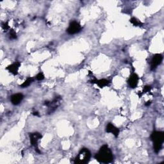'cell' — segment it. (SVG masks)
Here are the masks:
<instances>
[{
    "label": "cell",
    "mask_w": 164,
    "mask_h": 164,
    "mask_svg": "<svg viewBox=\"0 0 164 164\" xmlns=\"http://www.w3.org/2000/svg\"><path fill=\"white\" fill-rule=\"evenodd\" d=\"M139 80V78L136 74L133 73L132 74H131V76H130V78L128 80V84L130 87H131V88H132V89L135 88V87L138 85Z\"/></svg>",
    "instance_id": "obj_7"
},
{
    "label": "cell",
    "mask_w": 164,
    "mask_h": 164,
    "mask_svg": "<svg viewBox=\"0 0 164 164\" xmlns=\"http://www.w3.org/2000/svg\"><path fill=\"white\" fill-rule=\"evenodd\" d=\"M151 139L153 142L154 151L158 153L162 148L164 141V133L162 132H154L151 134Z\"/></svg>",
    "instance_id": "obj_2"
},
{
    "label": "cell",
    "mask_w": 164,
    "mask_h": 164,
    "mask_svg": "<svg viewBox=\"0 0 164 164\" xmlns=\"http://www.w3.org/2000/svg\"><path fill=\"white\" fill-rule=\"evenodd\" d=\"M107 132L112 133L116 137H117L119 133V130L112 123H108L107 126Z\"/></svg>",
    "instance_id": "obj_9"
},
{
    "label": "cell",
    "mask_w": 164,
    "mask_h": 164,
    "mask_svg": "<svg viewBox=\"0 0 164 164\" xmlns=\"http://www.w3.org/2000/svg\"><path fill=\"white\" fill-rule=\"evenodd\" d=\"M44 74L42 73H39L36 76V79L37 80H44Z\"/></svg>",
    "instance_id": "obj_14"
},
{
    "label": "cell",
    "mask_w": 164,
    "mask_h": 164,
    "mask_svg": "<svg viewBox=\"0 0 164 164\" xmlns=\"http://www.w3.org/2000/svg\"><path fill=\"white\" fill-rule=\"evenodd\" d=\"M90 157L91 153L90 151L87 148H83L81 149L78 155L76 156L74 160V163L80 164L87 163L89 162Z\"/></svg>",
    "instance_id": "obj_3"
},
{
    "label": "cell",
    "mask_w": 164,
    "mask_h": 164,
    "mask_svg": "<svg viewBox=\"0 0 164 164\" xmlns=\"http://www.w3.org/2000/svg\"><path fill=\"white\" fill-rule=\"evenodd\" d=\"M10 39H16V37H16V34L15 33V31H10Z\"/></svg>",
    "instance_id": "obj_15"
},
{
    "label": "cell",
    "mask_w": 164,
    "mask_h": 164,
    "mask_svg": "<svg viewBox=\"0 0 164 164\" xmlns=\"http://www.w3.org/2000/svg\"><path fill=\"white\" fill-rule=\"evenodd\" d=\"M21 65V63L19 62H15L12 64H11L7 67V69L8 70V71L14 74H18V71L19 70V68Z\"/></svg>",
    "instance_id": "obj_10"
},
{
    "label": "cell",
    "mask_w": 164,
    "mask_h": 164,
    "mask_svg": "<svg viewBox=\"0 0 164 164\" xmlns=\"http://www.w3.org/2000/svg\"><path fill=\"white\" fill-rule=\"evenodd\" d=\"M24 96L22 94L18 93L11 96V102L14 105H18L23 100Z\"/></svg>",
    "instance_id": "obj_8"
},
{
    "label": "cell",
    "mask_w": 164,
    "mask_h": 164,
    "mask_svg": "<svg viewBox=\"0 0 164 164\" xmlns=\"http://www.w3.org/2000/svg\"><path fill=\"white\" fill-rule=\"evenodd\" d=\"M95 158L100 163H108L113 159L112 152L107 145L103 146L95 156Z\"/></svg>",
    "instance_id": "obj_1"
},
{
    "label": "cell",
    "mask_w": 164,
    "mask_h": 164,
    "mask_svg": "<svg viewBox=\"0 0 164 164\" xmlns=\"http://www.w3.org/2000/svg\"><path fill=\"white\" fill-rule=\"evenodd\" d=\"M150 90H151V87H150L149 86H146V87H144V89L143 92H144V93H146V92H149Z\"/></svg>",
    "instance_id": "obj_16"
},
{
    "label": "cell",
    "mask_w": 164,
    "mask_h": 164,
    "mask_svg": "<svg viewBox=\"0 0 164 164\" xmlns=\"http://www.w3.org/2000/svg\"><path fill=\"white\" fill-rule=\"evenodd\" d=\"M30 143L32 146H34L35 147V148L37 149V151L39 152L38 151V141H39L41 138H42V135L39 133H33L30 135Z\"/></svg>",
    "instance_id": "obj_6"
},
{
    "label": "cell",
    "mask_w": 164,
    "mask_h": 164,
    "mask_svg": "<svg viewBox=\"0 0 164 164\" xmlns=\"http://www.w3.org/2000/svg\"><path fill=\"white\" fill-rule=\"evenodd\" d=\"M94 83L96 84L98 86H99L100 88H103V87L108 85V84H110L108 80L106 79H101V80H98L96 81H93Z\"/></svg>",
    "instance_id": "obj_11"
},
{
    "label": "cell",
    "mask_w": 164,
    "mask_h": 164,
    "mask_svg": "<svg viewBox=\"0 0 164 164\" xmlns=\"http://www.w3.org/2000/svg\"><path fill=\"white\" fill-rule=\"evenodd\" d=\"M163 61V56L161 54H156L153 57L151 61V70L155 69L158 65H160Z\"/></svg>",
    "instance_id": "obj_5"
},
{
    "label": "cell",
    "mask_w": 164,
    "mask_h": 164,
    "mask_svg": "<svg viewBox=\"0 0 164 164\" xmlns=\"http://www.w3.org/2000/svg\"><path fill=\"white\" fill-rule=\"evenodd\" d=\"M130 21H131V23H132L133 25H135L136 26H140V25H143V23H142L139 20L136 19L135 18H133L132 19H131Z\"/></svg>",
    "instance_id": "obj_13"
},
{
    "label": "cell",
    "mask_w": 164,
    "mask_h": 164,
    "mask_svg": "<svg viewBox=\"0 0 164 164\" xmlns=\"http://www.w3.org/2000/svg\"><path fill=\"white\" fill-rule=\"evenodd\" d=\"M81 28H82L81 25L78 23V22L74 21L70 23L67 30V32L69 34L74 35L79 33L81 30Z\"/></svg>",
    "instance_id": "obj_4"
},
{
    "label": "cell",
    "mask_w": 164,
    "mask_h": 164,
    "mask_svg": "<svg viewBox=\"0 0 164 164\" xmlns=\"http://www.w3.org/2000/svg\"><path fill=\"white\" fill-rule=\"evenodd\" d=\"M34 79L33 78H28L24 82L23 84L21 85V87H22V88H25V87H28L32 83V82L34 81Z\"/></svg>",
    "instance_id": "obj_12"
}]
</instances>
